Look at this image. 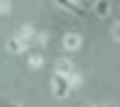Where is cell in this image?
Masks as SVG:
<instances>
[{"label":"cell","mask_w":120,"mask_h":107,"mask_svg":"<svg viewBox=\"0 0 120 107\" xmlns=\"http://www.w3.org/2000/svg\"><path fill=\"white\" fill-rule=\"evenodd\" d=\"M79 47H82V36H79V33H66V36H63V49L76 52Z\"/></svg>","instance_id":"2"},{"label":"cell","mask_w":120,"mask_h":107,"mask_svg":"<svg viewBox=\"0 0 120 107\" xmlns=\"http://www.w3.org/2000/svg\"><path fill=\"white\" fill-rule=\"evenodd\" d=\"M68 82H71V88H79V85H82V74H79V71H74V74H68Z\"/></svg>","instance_id":"9"},{"label":"cell","mask_w":120,"mask_h":107,"mask_svg":"<svg viewBox=\"0 0 120 107\" xmlns=\"http://www.w3.org/2000/svg\"><path fill=\"white\" fill-rule=\"evenodd\" d=\"M11 11V0H0V14H8Z\"/></svg>","instance_id":"11"},{"label":"cell","mask_w":120,"mask_h":107,"mask_svg":"<svg viewBox=\"0 0 120 107\" xmlns=\"http://www.w3.org/2000/svg\"><path fill=\"white\" fill-rule=\"evenodd\" d=\"M112 38H115V41H120V22L112 25Z\"/></svg>","instance_id":"12"},{"label":"cell","mask_w":120,"mask_h":107,"mask_svg":"<svg viewBox=\"0 0 120 107\" xmlns=\"http://www.w3.org/2000/svg\"><path fill=\"white\" fill-rule=\"evenodd\" d=\"M46 41H49V33H44V30L38 33V30H36V44H38V47H46Z\"/></svg>","instance_id":"10"},{"label":"cell","mask_w":120,"mask_h":107,"mask_svg":"<svg viewBox=\"0 0 120 107\" xmlns=\"http://www.w3.org/2000/svg\"><path fill=\"white\" fill-rule=\"evenodd\" d=\"M93 11H96V16H109V11H112V3H109V0H96Z\"/></svg>","instance_id":"6"},{"label":"cell","mask_w":120,"mask_h":107,"mask_svg":"<svg viewBox=\"0 0 120 107\" xmlns=\"http://www.w3.org/2000/svg\"><path fill=\"white\" fill-rule=\"evenodd\" d=\"M60 8H66V11H71V14H82V6L79 3H74V0H55Z\"/></svg>","instance_id":"7"},{"label":"cell","mask_w":120,"mask_h":107,"mask_svg":"<svg viewBox=\"0 0 120 107\" xmlns=\"http://www.w3.org/2000/svg\"><path fill=\"white\" fill-rule=\"evenodd\" d=\"M85 107H96V104H85Z\"/></svg>","instance_id":"14"},{"label":"cell","mask_w":120,"mask_h":107,"mask_svg":"<svg viewBox=\"0 0 120 107\" xmlns=\"http://www.w3.org/2000/svg\"><path fill=\"white\" fill-rule=\"evenodd\" d=\"M55 71H57V74H74V71H76V66H74V63H71V61H68V58H57V63H55Z\"/></svg>","instance_id":"5"},{"label":"cell","mask_w":120,"mask_h":107,"mask_svg":"<svg viewBox=\"0 0 120 107\" xmlns=\"http://www.w3.org/2000/svg\"><path fill=\"white\" fill-rule=\"evenodd\" d=\"M74 3H79V0H74Z\"/></svg>","instance_id":"15"},{"label":"cell","mask_w":120,"mask_h":107,"mask_svg":"<svg viewBox=\"0 0 120 107\" xmlns=\"http://www.w3.org/2000/svg\"><path fill=\"white\" fill-rule=\"evenodd\" d=\"M104 107H117V104H104Z\"/></svg>","instance_id":"13"},{"label":"cell","mask_w":120,"mask_h":107,"mask_svg":"<svg viewBox=\"0 0 120 107\" xmlns=\"http://www.w3.org/2000/svg\"><path fill=\"white\" fill-rule=\"evenodd\" d=\"M6 49H8L11 55H19V52H25V49H27V44H25L19 36H11V38L6 41Z\"/></svg>","instance_id":"4"},{"label":"cell","mask_w":120,"mask_h":107,"mask_svg":"<svg viewBox=\"0 0 120 107\" xmlns=\"http://www.w3.org/2000/svg\"><path fill=\"white\" fill-rule=\"evenodd\" d=\"M49 88H52V96H55V99H68V96H71V91H74V88H71V82H68V77H66V74H57V71L52 74Z\"/></svg>","instance_id":"1"},{"label":"cell","mask_w":120,"mask_h":107,"mask_svg":"<svg viewBox=\"0 0 120 107\" xmlns=\"http://www.w3.org/2000/svg\"><path fill=\"white\" fill-rule=\"evenodd\" d=\"M16 36L22 38L25 44H36V30H33V25H19V30H16Z\"/></svg>","instance_id":"3"},{"label":"cell","mask_w":120,"mask_h":107,"mask_svg":"<svg viewBox=\"0 0 120 107\" xmlns=\"http://www.w3.org/2000/svg\"><path fill=\"white\" fill-rule=\"evenodd\" d=\"M27 66H30V69H41V66H44V58H41V55H36V52H30Z\"/></svg>","instance_id":"8"}]
</instances>
